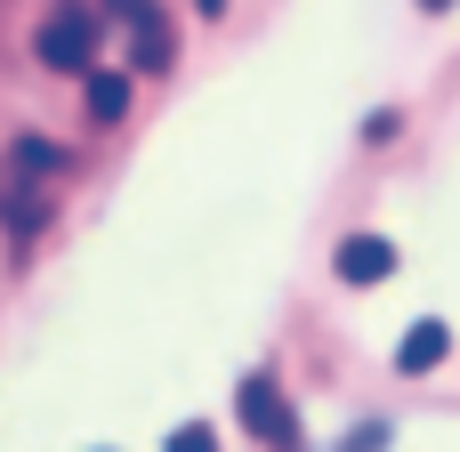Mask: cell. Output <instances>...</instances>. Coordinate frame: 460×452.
<instances>
[{
	"mask_svg": "<svg viewBox=\"0 0 460 452\" xmlns=\"http://www.w3.org/2000/svg\"><path fill=\"white\" fill-rule=\"evenodd\" d=\"M81 81H89V121H121V113H129V89H137L129 73H105V65H89Z\"/></svg>",
	"mask_w": 460,
	"mask_h": 452,
	"instance_id": "cell-6",
	"label": "cell"
},
{
	"mask_svg": "<svg viewBox=\"0 0 460 452\" xmlns=\"http://www.w3.org/2000/svg\"><path fill=\"white\" fill-rule=\"evenodd\" d=\"M243 429L267 452H299V421H291V404L275 396V380H243Z\"/></svg>",
	"mask_w": 460,
	"mask_h": 452,
	"instance_id": "cell-2",
	"label": "cell"
},
{
	"mask_svg": "<svg viewBox=\"0 0 460 452\" xmlns=\"http://www.w3.org/2000/svg\"><path fill=\"white\" fill-rule=\"evenodd\" d=\"M40 210H49V202H40L32 186H16V162H8V170H0V218H8L16 235H32V226H40Z\"/></svg>",
	"mask_w": 460,
	"mask_h": 452,
	"instance_id": "cell-7",
	"label": "cell"
},
{
	"mask_svg": "<svg viewBox=\"0 0 460 452\" xmlns=\"http://www.w3.org/2000/svg\"><path fill=\"white\" fill-rule=\"evenodd\" d=\"M8 162H16L24 178H49V170H65V154H57L49 137H16V154H8Z\"/></svg>",
	"mask_w": 460,
	"mask_h": 452,
	"instance_id": "cell-8",
	"label": "cell"
},
{
	"mask_svg": "<svg viewBox=\"0 0 460 452\" xmlns=\"http://www.w3.org/2000/svg\"><path fill=\"white\" fill-rule=\"evenodd\" d=\"M332 275L356 283V291H364V283H388V275H396V243H388V235H348V243L332 251Z\"/></svg>",
	"mask_w": 460,
	"mask_h": 452,
	"instance_id": "cell-3",
	"label": "cell"
},
{
	"mask_svg": "<svg viewBox=\"0 0 460 452\" xmlns=\"http://www.w3.org/2000/svg\"><path fill=\"white\" fill-rule=\"evenodd\" d=\"M121 16H129V73H162V65H170V24H162V8H154V0H121Z\"/></svg>",
	"mask_w": 460,
	"mask_h": 452,
	"instance_id": "cell-4",
	"label": "cell"
},
{
	"mask_svg": "<svg viewBox=\"0 0 460 452\" xmlns=\"http://www.w3.org/2000/svg\"><path fill=\"white\" fill-rule=\"evenodd\" d=\"M445 348H453V332H445L437 315H420V323L404 332V348H396V372H412V380H420V372H437V364H445Z\"/></svg>",
	"mask_w": 460,
	"mask_h": 452,
	"instance_id": "cell-5",
	"label": "cell"
},
{
	"mask_svg": "<svg viewBox=\"0 0 460 452\" xmlns=\"http://www.w3.org/2000/svg\"><path fill=\"white\" fill-rule=\"evenodd\" d=\"M162 452H218V437L202 429V421H186V429H170V445Z\"/></svg>",
	"mask_w": 460,
	"mask_h": 452,
	"instance_id": "cell-9",
	"label": "cell"
},
{
	"mask_svg": "<svg viewBox=\"0 0 460 452\" xmlns=\"http://www.w3.org/2000/svg\"><path fill=\"white\" fill-rule=\"evenodd\" d=\"M420 8H429V16H445V8H453V0H420Z\"/></svg>",
	"mask_w": 460,
	"mask_h": 452,
	"instance_id": "cell-10",
	"label": "cell"
},
{
	"mask_svg": "<svg viewBox=\"0 0 460 452\" xmlns=\"http://www.w3.org/2000/svg\"><path fill=\"white\" fill-rule=\"evenodd\" d=\"M32 49H40L49 73H89V57H97V16H89V8H57Z\"/></svg>",
	"mask_w": 460,
	"mask_h": 452,
	"instance_id": "cell-1",
	"label": "cell"
}]
</instances>
